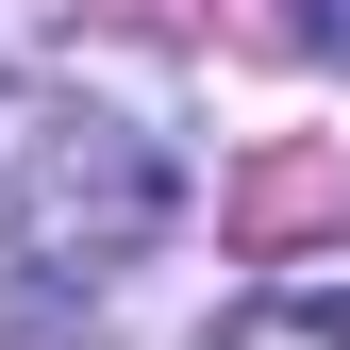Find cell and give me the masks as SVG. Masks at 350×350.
Segmentation results:
<instances>
[{"label":"cell","instance_id":"cell-1","mask_svg":"<svg viewBox=\"0 0 350 350\" xmlns=\"http://www.w3.org/2000/svg\"><path fill=\"white\" fill-rule=\"evenodd\" d=\"M0 234H17V267H51V284L134 267V250L167 234V150H150L117 100L33 83V100L0 117Z\"/></svg>","mask_w":350,"mask_h":350},{"label":"cell","instance_id":"cell-2","mask_svg":"<svg viewBox=\"0 0 350 350\" xmlns=\"http://www.w3.org/2000/svg\"><path fill=\"white\" fill-rule=\"evenodd\" d=\"M300 217H350V167H317V150H284V167H250V184H234V234H250V250H284Z\"/></svg>","mask_w":350,"mask_h":350},{"label":"cell","instance_id":"cell-3","mask_svg":"<svg viewBox=\"0 0 350 350\" xmlns=\"http://www.w3.org/2000/svg\"><path fill=\"white\" fill-rule=\"evenodd\" d=\"M217 350H350V300H267V317H234Z\"/></svg>","mask_w":350,"mask_h":350},{"label":"cell","instance_id":"cell-4","mask_svg":"<svg viewBox=\"0 0 350 350\" xmlns=\"http://www.w3.org/2000/svg\"><path fill=\"white\" fill-rule=\"evenodd\" d=\"M284 33H300V51H334V67H350V0H284Z\"/></svg>","mask_w":350,"mask_h":350}]
</instances>
